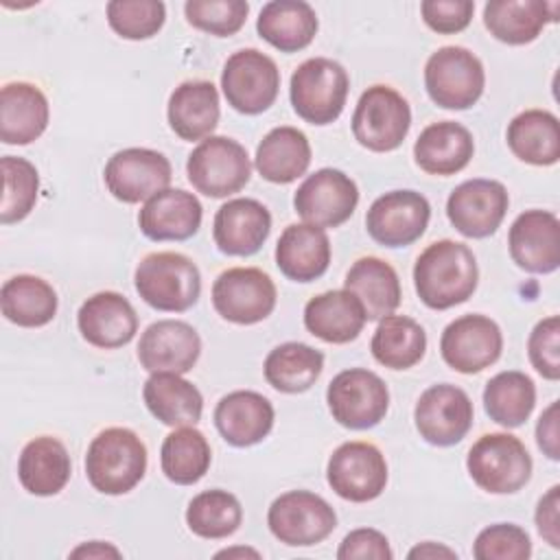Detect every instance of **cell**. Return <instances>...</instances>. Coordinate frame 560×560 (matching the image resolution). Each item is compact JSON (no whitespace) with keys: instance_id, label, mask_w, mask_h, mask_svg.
<instances>
[{"instance_id":"cell-48","label":"cell","mask_w":560,"mask_h":560,"mask_svg":"<svg viewBox=\"0 0 560 560\" xmlns=\"http://www.w3.org/2000/svg\"><path fill=\"white\" fill-rule=\"evenodd\" d=\"M527 357L534 370L547 378H560V317L549 315L540 319L527 339Z\"/></svg>"},{"instance_id":"cell-6","label":"cell","mask_w":560,"mask_h":560,"mask_svg":"<svg viewBox=\"0 0 560 560\" xmlns=\"http://www.w3.org/2000/svg\"><path fill=\"white\" fill-rule=\"evenodd\" d=\"M186 175L206 197L223 199L245 188L252 177L247 149L228 136H208L188 155Z\"/></svg>"},{"instance_id":"cell-2","label":"cell","mask_w":560,"mask_h":560,"mask_svg":"<svg viewBox=\"0 0 560 560\" xmlns=\"http://www.w3.org/2000/svg\"><path fill=\"white\" fill-rule=\"evenodd\" d=\"M147 472V446L127 427L103 429L88 446L85 475L101 494H127Z\"/></svg>"},{"instance_id":"cell-9","label":"cell","mask_w":560,"mask_h":560,"mask_svg":"<svg viewBox=\"0 0 560 560\" xmlns=\"http://www.w3.org/2000/svg\"><path fill=\"white\" fill-rule=\"evenodd\" d=\"M326 402L335 422L352 431H365L385 418L389 389L376 372L350 368L328 383Z\"/></svg>"},{"instance_id":"cell-5","label":"cell","mask_w":560,"mask_h":560,"mask_svg":"<svg viewBox=\"0 0 560 560\" xmlns=\"http://www.w3.org/2000/svg\"><path fill=\"white\" fill-rule=\"evenodd\" d=\"M470 479L490 494L518 492L532 477V455L512 433H486L468 451Z\"/></svg>"},{"instance_id":"cell-49","label":"cell","mask_w":560,"mask_h":560,"mask_svg":"<svg viewBox=\"0 0 560 560\" xmlns=\"http://www.w3.org/2000/svg\"><path fill=\"white\" fill-rule=\"evenodd\" d=\"M475 13L472 0H422L420 15L424 24L440 35H455L464 31Z\"/></svg>"},{"instance_id":"cell-8","label":"cell","mask_w":560,"mask_h":560,"mask_svg":"<svg viewBox=\"0 0 560 560\" xmlns=\"http://www.w3.org/2000/svg\"><path fill=\"white\" fill-rule=\"evenodd\" d=\"M411 127L407 98L389 85L368 88L352 114L354 140L374 153H387L402 144Z\"/></svg>"},{"instance_id":"cell-40","label":"cell","mask_w":560,"mask_h":560,"mask_svg":"<svg viewBox=\"0 0 560 560\" xmlns=\"http://www.w3.org/2000/svg\"><path fill=\"white\" fill-rule=\"evenodd\" d=\"M370 350L381 365L389 370H409L424 357L427 332L407 315H387L378 319Z\"/></svg>"},{"instance_id":"cell-17","label":"cell","mask_w":560,"mask_h":560,"mask_svg":"<svg viewBox=\"0 0 560 560\" xmlns=\"http://www.w3.org/2000/svg\"><path fill=\"white\" fill-rule=\"evenodd\" d=\"M359 203V188L339 168H319L308 175L293 195L295 212L311 225L339 228Z\"/></svg>"},{"instance_id":"cell-22","label":"cell","mask_w":560,"mask_h":560,"mask_svg":"<svg viewBox=\"0 0 560 560\" xmlns=\"http://www.w3.org/2000/svg\"><path fill=\"white\" fill-rule=\"evenodd\" d=\"M77 326L90 346L114 350L127 346L136 337L138 315L122 293L98 291L81 304Z\"/></svg>"},{"instance_id":"cell-23","label":"cell","mask_w":560,"mask_h":560,"mask_svg":"<svg viewBox=\"0 0 560 560\" xmlns=\"http://www.w3.org/2000/svg\"><path fill=\"white\" fill-rule=\"evenodd\" d=\"M271 232V214L267 206L249 197H236L225 201L212 223V238L225 256H252L256 254Z\"/></svg>"},{"instance_id":"cell-18","label":"cell","mask_w":560,"mask_h":560,"mask_svg":"<svg viewBox=\"0 0 560 560\" xmlns=\"http://www.w3.org/2000/svg\"><path fill=\"white\" fill-rule=\"evenodd\" d=\"M431 219V206L416 190H389L376 197L365 214L368 234L383 247L416 243Z\"/></svg>"},{"instance_id":"cell-11","label":"cell","mask_w":560,"mask_h":560,"mask_svg":"<svg viewBox=\"0 0 560 560\" xmlns=\"http://www.w3.org/2000/svg\"><path fill=\"white\" fill-rule=\"evenodd\" d=\"M269 532L289 547H311L326 540L337 527L332 505L308 490H289L267 510Z\"/></svg>"},{"instance_id":"cell-46","label":"cell","mask_w":560,"mask_h":560,"mask_svg":"<svg viewBox=\"0 0 560 560\" xmlns=\"http://www.w3.org/2000/svg\"><path fill=\"white\" fill-rule=\"evenodd\" d=\"M184 13L190 26L214 37H230L243 28L249 4L245 0H188Z\"/></svg>"},{"instance_id":"cell-20","label":"cell","mask_w":560,"mask_h":560,"mask_svg":"<svg viewBox=\"0 0 560 560\" xmlns=\"http://www.w3.org/2000/svg\"><path fill=\"white\" fill-rule=\"evenodd\" d=\"M512 260L529 273H551L560 267V221L549 210H525L510 225Z\"/></svg>"},{"instance_id":"cell-29","label":"cell","mask_w":560,"mask_h":560,"mask_svg":"<svg viewBox=\"0 0 560 560\" xmlns=\"http://www.w3.org/2000/svg\"><path fill=\"white\" fill-rule=\"evenodd\" d=\"M50 118L46 94L28 83L13 81L0 92V138L4 144H31L37 140Z\"/></svg>"},{"instance_id":"cell-13","label":"cell","mask_w":560,"mask_h":560,"mask_svg":"<svg viewBox=\"0 0 560 560\" xmlns=\"http://www.w3.org/2000/svg\"><path fill=\"white\" fill-rule=\"evenodd\" d=\"M326 479L332 492L346 501H374L387 486L385 455L370 442H343L328 459Z\"/></svg>"},{"instance_id":"cell-28","label":"cell","mask_w":560,"mask_h":560,"mask_svg":"<svg viewBox=\"0 0 560 560\" xmlns=\"http://www.w3.org/2000/svg\"><path fill=\"white\" fill-rule=\"evenodd\" d=\"M368 317L357 295L348 289H332L311 298L304 306L306 330L326 343L354 341Z\"/></svg>"},{"instance_id":"cell-10","label":"cell","mask_w":560,"mask_h":560,"mask_svg":"<svg viewBox=\"0 0 560 560\" xmlns=\"http://www.w3.org/2000/svg\"><path fill=\"white\" fill-rule=\"evenodd\" d=\"M221 90L232 109L256 116L276 103L280 70L269 55L256 48H243L228 57L221 72Z\"/></svg>"},{"instance_id":"cell-7","label":"cell","mask_w":560,"mask_h":560,"mask_svg":"<svg viewBox=\"0 0 560 560\" xmlns=\"http://www.w3.org/2000/svg\"><path fill=\"white\" fill-rule=\"evenodd\" d=\"M424 88L438 107L468 109L483 94V63L464 46H442L424 63Z\"/></svg>"},{"instance_id":"cell-19","label":"cell","mask_w":560,"mask_h":560,"mask_svg":"<svg viewBox=\"0 0 560 560\" xmlns=\"http://www.w3.org/2000/svg\"><path fill=\"white\" fill-rule=\"evenodd\" d=\"M508 206L510 197L501 182L477 177L453 188L446 199V217L466 238H486L499 230Z\"/></svg>"},{"instance_id":"cell-45","label":"cell","mask_w":560,"mask_h":560,"mask_svg":"<svg viewBox=\"0 0 560 560\" xmlns=\"http://www.w3.org/2000/svg\"><path fill=\"white\" fill-rule=\"evenodd\" d=\"M109 28L122 39H149L158 35L166 20V7L160 0H112L105 7Z\"/></svg>"},{"instance_id":"cell-53","label":"cell","mask_w":560,"mask_h":560,"mask_svg":"<svg viewBox=\"0 0 560 560\" xmlns=\"http://www.w3.org/2000/svg\"><path fill=\"white\" fill-rule=\"evenodd\" d=\"M70 556L72 558H120V551L109 542L92 540V542H83L77 549H72Z\"/></svg>"},{"instance_id":"cell-41","label":"cell","mask_w":560,"mask_h":560,"mask_svg":"<svg viewBox=\"0 0 560 560\" xmlns=\"http://www.w3.org/2000/svg\"><path fill=\"white\" fill-rule=\"evenodd\" d=\"M483 407L490 420L505 429H516L527 422L536 407V385L525 372H499L486 383Z\"/></svg>"},{"instance_id":"cell-4","label":"cell","mask_w":560,"mask_h":560,"mask_svg":"<svg viewBox=\"0 0 560 560\" xmlns=\"http://www.w3.org/2000/svg\"><path fill=\"white\" fill-rule=\"evenodd\" d=\"M350 77L346 68L328 57L302 61L291 74L289 98L293 112L311 125L335 122L348 98Z\"/></svg>"},{"instance_id":"cell-36","label":"cell","mask_w":560,"mask_h":560,"mask_svg":"<svg viewBox=\"0 0 560 560\" xmlns=\"http://www.w3.org/2000/svg\"><path fill=\"white\" fill-rule=\"evenodd\" d=\"M311 164V142L298 127H276L258 144L254 166L271 184H291Z\"/></svg>"},{"instance_id":"cell-21","label":"cell","mask_w":560,"mask_h":560,"mask_svg":"<svg viewBox=\"0 0 560 560\" xmlns=\"http://www.w3.org/2000/svg\"><path fill=\"white\" fill-rule=\"evenodd\" d=\"M201 354L199 332L182 319H158L138 343V361L147 372L186 374Z\"/></svg>"},{"instance_id":"cell-34","label":"cell","mask_w":560,"mask_h":560,"mask_svg":"<svg viewBox=\"0 0 560 560\" xmlns=\"http://www.w3.org/2000/svg\"><path fill=\"white\" fill-rule=\"evenodd\" d=\"M315 9L304 0H271L256 20L258 35L280 52L304 50L317 35Z\"/></svg>"},{"instance_id":"cell-52","label":"cell","mask_w":560,"mask_h":560,"mask_svg":"<svg viewBox=\"0 0 560 560\" xmlns=\"http://www.w3.org/2000/svg\"><path fill=\"white\" fill-rule=\"evenodd\" d=\"M558 400H553L538 418L536 444L551 462L560 459V431H558Z\"/></svg>"},{"instance_id":"cell-3","label":"cell","mask_w":560,"mask_h":560,"mask_svg":"<svg viewBox=\"0 0 560 560\" xmlns=\"http://www.w3.org/2000/svg\"><path fill=\"white\" fill-rule=\"evenodd\" d=\"M138 295L155 311L184 313L197 304L201 293L199 267L179 252H155L144 256L133 273Z\"/></svg>"},{"instance_id":"cell-50","label":"cell","mask_w":560,"mask_h":560,"mask_svg":"<svg viewBox=\"0 0 560 560\" xmlns=\"http://www.w3.org/2000/svg\"><path fill=\"white\" fill-rule=\"evenodd\" d=\"M339 560H392L394 551L383 532L359 527L346 534L337 549Z\"/></svg>"},{"instance_id":"cell-32","label":"cell","mask_w":560,"mask_h":560,"mask_svg":"<svg viewBox=\"0 0 560 560\" xmlns=\"http://www.w3.org/2000/svg\"><path fill=\"white\" fill-rule=\"evenodd\" d=\"M558 2L540 0H490L483 7V26L490 35L510 46L534 42L547 22H556Z\"/></svg>"},{"instance_id":"cell-12","label":"cell","mask_w":560,"mask_h":560,"mask_svg":"<svg viewBox=\"0 0 560 560\" xmlns=\"http://www.w3.org/2000/svg\"><path fill=\"white\" fill-rule=\"evenodd\" d=\"M278 291L269 273L258 267H232L212 284L214 311L232 324L252 326L267 319L276 308Z\"/></svg>"},{"instance_id":"cell-38","label":"cell","mask_w":560,"mask_h":560,"mask_svg":"<svg viewBox=\"0 0 560 560\" xmlns=\"http://www.w3.org/2000/svg\"><path fill=\"white\" fill-rule=\"evenodd\" d=\"M2 315L22 328H39L55 319L59 298L50 282L39 276L18 273L0 289Z\"/></svg>"},{"instance_id":"cell-31","label":"cell","mask_w":560,"mask_h":560,"mask_svg":"<svg viewBox=\"0 0 560 560\" xmlns=\"http://www.w3.org/2000/svg\"><path fill=\"white\" fill-rule=\"evenodd\" d=\"M72 462L61 440L39 435L26 442L18 459V479L35 497H52L70 481Z\"/></svg>"},{"instance_id":"cell-1","label":"cell","mask_w":560,"mask_h":560,"mask_svg":"<svg viewBox=\"0 0 560 560\" xmlns=\"http://www.w3.org/2000/svg\"><path fill=\"white\" fill-rule=\"evenodd\" d=\"M479 282V267L466 243L451 238L435 241L413 265V287L420 302L433 311H446L472 298Z\"/></svg>"},{"instance_id":"cell-55","label":"cell","mask_w":560,"mask_h":560,"mask_svg":"<svg viewBox=\"0 0 560 560\" xmlns=\"http://www.w3.org/2000/svg\"><path fill=\"white\" fill-rule=\"evenodd\" d=\"M234 556H252V558H260V553L256 549L249 547H232V549H223L217 553V558H234Z\"/></svg>"},{"instance_id":"cell-37","label":"cell","mask_w":560,"mask_h":560,"mask_svg":"<svg viewBox=\"0 0 560 560\" xmlns=\"http://www.w3.org/2000/svg\"><path fill=\"white\" fill-rule=\"evenodd\" d=\"M510 151L525 164L551 166L560 160V127L547 109H525L512 118L505 131Z\"/></svg>"},{"instance_id":"cell-33","label":"cell","mask_w":560,"mask_h":560,"mask_svg":"<svg viewBox=\"0 0 560 560\" xmlns=\"http://www.w3.org/2000/svg\"><path fill=\"white\" fill-rule=\"evenodd\" d=\"M343 289L359 298L368 322H378L392 315L402 298L396 269L376 256L354 260L346 273Z\"/></svg>"},{"instance_id":"cell-14","label":"cell","mask_w":560,"mask_h":560,"mask_svg":"<svg viewBox=\"0 0 560 560\" xmlns=\"http://www.w3.org/2000/svg\"><path fill=\"white\" fill-rule=\"evenodd\" d=\"M173 177L171 162L164 153L144 147L116 151L103 171V179L114 199L122 203H140L155 192L168 188Z\"/></svg>"},{"instance_id":"cell-15","label":"cell","mask_w":560,"mask_h":560,"mask_svg":"<svg viewBox=\"0 0 560 560\" xmlns=\"http://www.w3.org/2000/svg\"><path fill=\"white\" fill-rule=\"evenodd\" d=\"M475 409L468 394L451 383L424 389L416 402L413 420L420 438L433 446H453L472 427Z\"/></svg>"},{"instance_id":"cell-44","label":"cell","mask_w":560,"mask_h":560,"mask_svg":"<svg viewBox=\"0 0 560 560\" xmlns=\"http://www.w3.org/2000/svg\"><path fill=\"white\" fill-rule=\"evenodd\" d=\"M0 166L4 179L0 221L4 225H11L26 219L35 208L39 192V175L37 168L20 155H4L0 160Z\"/></svg>"},{"instance_id":"cell-24","label":"cell","mask_w":560,"mask_h":560,"mask_svg":"<svg viewBox=\"0 0 560 560\" xmlns=\"http://www.w3.org/2000/svg\"><path fill=\"white\" fill-rule=\"evenodd\" d=\"M201 217L203 208L192 192L164 188L144 201L138 228L151 241H186L199 232Z\"/></svg>"},{"instance_id":"cell-16","label":"cell","mask_w":560,"mask_h":560,"mask_svg":"<svg viewBox=\"0 0 560 560\" xmlns=\"http://www.w3.org/2000/svg\"><path fill=\"white\" fill-rule=\"evenodd\" d=\"M503 332L486 315H462L453 319L440 337V352L448 368L462 374H477L501 357Z\"/></svg>"},{"instance_id":"cell-30","label":"cell","mask_w":560,"mask_h":560,"mask_svg":"<svg viewBox=\"0 0 560 560\" xmlns=\"http://www.w3.org/2000/svg\"><path fill=\"white\" fill-rule=\"evenodd\" d=\"M219 92L212 81L195 79L179 83L168 98L166 118L175 136L195 142L212 136L219 122Z\"/></svg>"},{"instance_id":"cell-25","label":"cell","mask_w":560,"mask_h":560,"mask_svg":"<svg viewBox=\"0 0 560 560\" xmlns=\"http://www.w3.org/2000/svg\"><path fill=\"white\" fill-rule=\"evenodd\" d=\"M273 405L258 392L236 389L225 394L214 409V424L221 438L236 446H254L273 429Z\"/></svg>"},{"instance_id":"cell-26","label":"cell","mask_w":560,"mask_h":560,"mask_svg":"<svg viewBox=\"0 0 560 560\" xmlns=\"http://www.w3.org/2000/svg\"><path fill=\"white\" fill-rule=\"evenodd\" d=\"M276 265L293 282H313L328 271L330 241L324 228L291 223L276 243Z\"/></svg>"},{"instance_id":"cell-47","label":"cell","mask_w":560,"mask_h":560,"mask_svg":"<svg viewBox=\"0 0 560 560\" xmlns=\"http://www.w3.org/2000/svg\"><path fill=\"white\" fill-rule=\"evenodd\" d=\"M472 556L477 560H527L532 540L521 525L494 523L477 534Z\"/></svg>"},{"instance_id":"cell-27","label":"cell","mask_w":560,"mask_h":560,"mask_svg":"<svg viewBox=\"0 0 560 560\" xmlns=\"http://www.w3.org/2000/svg\"><path fill=\"white\" fill-rule=\"evenodd\" d=\"M475 153L472 133L455 120H440L424 127L413 144L416 164L429 173L448 177L464 171Z\"/></svg>"},{"instance_id":"cell-51","label":"cell","mask_w":560,"mask_h":560,"mask_svg":"<svg viewBox=\"0 0 560 560\" xmlns=\"http://www.w3.org/2000/svg\"><path fill=\"white\" fill-rule=\"evenodd\" d=\"M536 529L545 542L560 549V486H551L538 501L534 512Z\"/></svg>"},{"instance_id":"cell-35","label":"cell","mask_w":560,"mask_h":560,"mask_svg":"<svg viewBox=\"0 0 560 560\" xmlns=\"http://www.w3.org/2000/svg\"><path fill=\"white\" fill-rule=\"evenodd\" d=\"M147 409L168 427H195L201 420L203 396L182 374L153 372L142 387Z\"/></svg>"},{"instance_id":"cell-42","label":"cell","mask_w":560,"mask_h":560,"mask_svg":"<svg viewBox=\"0 0 560 560\" xmlns=\"http://www.w3.org/2000/svg\"><path fill=\"white\" fill-rule=\"evenodd\" d=\"M212 451L206 435L195 427L171 431L160 448V466L168 481L177 486L197 483L210 468Z\"/></svg>"},{"instance_id":"cell-39","label":"cell","mask_w":560,"mask_h":560,"mask_svg":"<svg viewBox=\"0 0 560 560\" xmlns=\"http://www.w3.org/2000/svg\"><path fill=\"white\" fill-rule=\"evenodd\" d=\"M324 370V354L302 341L276 346L262 365L265 381L282 394H302L315 385Z\"/></svg>"},{"instance_id":"cell-43","label":"cell","mask_w":560,"mask_h":560,"mask_svg":"<svg viewBox=\"0 0 560 560\" xmlns=\"http://www.w3.org/2000/svg\"><path fill=\"white\" fill-rule=\"evenodd\" d=\"M243 523L241 501L221 488L203 490L195 494L186 508L188 529L208 540H219L232 536Z\"/></svg>"},{"instance_id":"cell-54","label":"cell","mask_w":560,"mask_h":560,"mask_svg":"<svg viewBox=\"0 0 560 560\" xmlns=\"http://www.w3.org/2000/svg\"><path fill=\"white\" fill-rule=\"evenodd\" d=\"M407 556L409 558H457V553L451 547L438 545V542H431V540L416 545Z\"/></svg>"}]
</instances>
